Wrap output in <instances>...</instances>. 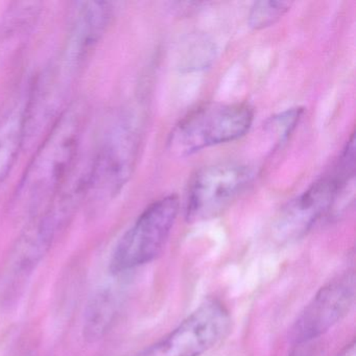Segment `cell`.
<instances>
[{
    "label": "cell",
    "instance_id": "8",
    "mask_svg": "<svg viewBox=\"0 0 356 356\" xmlns=\"http://www.w3.org/2000/svg\"><path fill=\"white\" fill-rule=\"evenodd\" d=\"M354 175L335 164L329 174L318 179L283 208L275 224L276 236L281 241H291L306 234L330 211Z\"/></svg>",
    "mask_w": 356,
    "mask_h": 356
},
{
    "label": "cell",
    "instance_id": "12",
    "mask_svg": "<svg viewBox=\"0 0 356 356\" xmlns=\"http://www.w3.org/2000/svg\"><path fill=\"white\" fill-rule=\"evenodd\" d=\"M118 298L110 289L99 291L89 302L85 312L83 333L86 341L95 343L106 334L118 312Z\"/></svg>",
    "mask_w": 356,
    "mask_h": 356
},
{
    "label": "cell",
    "instance_id": "15",
    "mask_svg": "<svg viewBox=\"0 0 356 356\" xmlns=\"http://www.w3.org/2000/svg\"><path fill=\"white\" fill-rule=\"evenodd\" d=\"M314 341H305V343H296V348L289 356H318L312 345Z\"/></svg>",
    "mask_w": 356,
    "mask_h": 356
},
{
    "label": "cell",
    "instance_id": "3",
    "mask_svg": "<svg viewBox=\"0 0 356 356\" xmlns=\"http://www.w3.org/2000/svg\"><path fill=\"white\" fill-rule=\"evenodd\" d=\"M139 135L137 122L130 115L120 116L109 127L87 170L85 197L105 201L122 191L136 165Z\"/></svg>",
    "mask_w": 356,
    "mask_h": 356
},
{
    "label": "cell",
    "instance_id": "13",
    "mask_svg": "<svg viewBox=\"0 0 356 356\" xmlns=\"http://www.w3.org/2000/svg\"><path fill=\"white\" fill-rule=\"evenodd\" d=\"M289 1H257L252 6L248 16L249 26L254 30H264L278 22L291 9Z\"/></svg>",
    "mask_w": 356,
    "mask_h": 356
},
{
    "label": "cell",
    "instance_id": "5",
    "mask_svg": "<svg viewBox=\"0 0 356 356\" xmlns=\"http://www.w3.org/2000/svg\"><path fill=\"white\" fill-rule=\"evenodd\" d=\"M70 220L67 212L54 204L33 216L14 245L3 274L1 291L6 300L13 299L19 293Z\"/></svg>",
    "mask_w": 356,
    "mask_h": 356
},
{
    "label": "cell",
    "instance_id": "2",
    "mask_svg": "<svg viewBox=\"0 0 356 356\" xmlns=\"http://www.w3.org/2000/svg\"><path fill=\"white\" fill-rule=\"evenodd\" d=\"M253 120V109L247 104L201 106L172 129L168 149L174 155L185 157L208 147L232 143L249 132Z\"/></svg>",
    "mask_w": 356,
    "mask_h": 356
},
{
    "label": "cell",
    "instance_id": "9",
    "mask_svg": "<svg viewBox=\"0 0 356 356\" xmlns=\"http://www.w3.org/2000/svg\"><path fill=\"white\" fill-rule=\"evenodd\" d=\"M355 298L354 274H345L323 286L304 308L293 328L296 343L316 341L347 316Z\"/></svg>",
    "mask_w": 356,
    "mask_h": 356
},
{
    "label": "cell",
    "instance_id": "1",
    "mask_svg": "<svg viewBox=\"0 0 356 356\" xmlns=\"http://www.w3.org/2000/svg\"><path fill=\"white\" fill-rule=\"evenodd\" d=\"M84 118L80 108L74 107L58 118L16 189V209L38 213L68 182L76 168Z\"/></svg>",
    "mask_w": 356,
    "mask_h": 356
},
{
    "label": "cell",
    "instance_id": "14",
    "mask_svg": "<svg viewBox=\"0 0 356 356\" xmlns=\"http://www.w3.org/2000/svg\"><path fill=\"white\" fill-rule=\"evenodd\" d=\"M303 112L302 108H293L277 114L268 120L266 130L268 134L272 135L275 147H280L289 138L299 124Z\"/></svg>",
    "mask_w": 356,
    "mask_h": 356
},
{
    "label": "cell",
    "instance_id": "11",
    "mask_svg": "<svg viewBox=\"0 0 356 356\" xmlns=\"http://www.w3.org/2000/svg\"><path fill=\"white\" fill-rule=\"evenodd\" d=\"M28 132V102L0 118V184L11 172Z\"/></svg>",
    "mask_w": 356,
    "mask_h": 356
},
{
    "label": "cell",
    "instance_id": "4",
    "mask_svg": "<svg viewBox=\"0 0 356 356\" xmlns=\"http://www.w3.org/2000/svg\"><path fill=\"white\" fill-rule=\"evenodd\" d=\"M179 213V199L170 195L152 203L116 245L110 261L113 274L128 272L155 259L165 245Z\"/></svg>",
    "mask_w": 356,
    "mask_h": 356
},
{
    "label": "cell",
    "instance_id": "7",
    "mask_svg": "<svg viewBox=\"0 0 356 356\" xmlns=\"http://www.w3.org/2000/svg\"><path fill=\"white\" fill-rule=\"evenodd\" d=\"M230 316L216 300L202 304L176 329L136 356H200L229 331Z\"/></svg>",
    "mask_w": 356,
    "mask_h": 356
},
{
    "label": "cell",
    "instance_id": "6",
    "mask_svg": "<svg viewBox=\"0 0 356 356\" xmlns=\"http://www.w3.org/2000/svg\"><path fill=\"white\" fill-rule=\"evenodd\" d=\"M254 174L243 164H212L197 172L187 193L185 214L188 222L211 220L228 209L251 185Z\"/></svg>",
    "mask_w": 356,
    "mask_h": 356
},
{
    "label": "cell",
    "instance_id": "10",
    "mask_svg": "<svg viewBox=\"0 0 356 356\" xmlns=\"http://www.w3.org/2000/svg\"><path fill=\"white\" fill-rule=\"evenodd\" d=\"M113 17L111 3L88 1L76 5L63 67L70 72L78 70L105 34Z\"/></svg>",
    "mask_w": 356,
    "mask_h": 356
},
{
    "label": "cell",
    "instance_id": "16",
    "mask_svg": "<svg viewBox=\"0 0 356 356\" xmlns=\"http://www.w3.org/2000/svg\"><path fill=\"white\" fill-rule=\"evenodd\" d=\"M26 356H30V355H26Z\"/></svg>",
    "mask_w": 356,
    "mask_h": 356
}]
</instances>
